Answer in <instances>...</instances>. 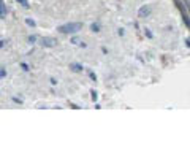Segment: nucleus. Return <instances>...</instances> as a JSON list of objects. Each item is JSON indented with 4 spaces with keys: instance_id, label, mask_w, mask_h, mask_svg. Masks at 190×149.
Wrapping results in <instances>:
<instances>
[{
    "instance_id": "nucleus-1",
    "label": "nucleus",
    "mask_w": 190,
    "mask_h": 149,
    "mask_svg": "<svg viewBox=\"0 0 190 149\" xmlns=\"http://www.w3.org/2000/svg\"><path fill=\"white\" fill-rule=\"evenodd\" d=\"M82 29V24L81 22H68V24H63L59 27V32L60 34H76Z\"/></svg>"
},
{
    "instance_id": "nucleus-2",
    "label": "nucleus",
    "mask_w": 190,
    "mask_h": 149,
    "mask_svg": "<svg viewBox=\"0 0 190 149\" xmlns=\"http://www.w3.org/2000/svg\"><path fill=\"white\" fill-rule=\"evenodd\" d=\"M41 45L46 46V48H52V46L55 45V40L51 38V37H44V38L41 40Z\"/></svg>"
},
{
    "instance_id": "nucleus-3",
    "label": "nucleus",
    "mask_w": 190,
    "mask_h": 149,
    "mask_svg": "<svg viewBox=\"0 0 190 149\" xmlns=\"http://www.w3.org/2000/svg\"><path fill=\"white\" fill-rule=\"evenodd\" d=\"M149 13H151V8L144 5V7H143L140 11H138V16H140V18H146L147 15H149Z\"/></svg>"
},
{
    "instance_id": "nucleus-4",
    "label": "nucleus",
    "mask_w": 190,
    "mask_h": 149,
    "mask_svg": "<svg viewBox=\"0 0 190 149\" xmlns=\"http://www.w3.org/2000/svg\"><path fill=\"white\" fill-rule=\"evenodd\" d=\"M7 15V8H5V3L3 0H0V16H5Z\"/></svg>"
},
{
    "instance_id": "nucleus-5",
    "label": "nucleus",
    "mask_w": 190,
    "mask_h": 149,
    "mask_svg": "<svg viewBox=\"0 0 190 149\" xmlns=\"http://www.w3.org/2000/svg\"><path fill=\"white\" fill-rule=\"evenodd\" d=\"M70 68H73L75 72H81V70H82V67H81V65H78V64H71Z\"/></svg>"
},
{
    "instance_id": "nucleus-6",
    "label": "nucleus",
    "mask_w": 190,
    "mask_h": 149,
    "mask_svg": "<svg viewBox=\"0 0 190 149\" xmlns=\"http://www.w3.org/2000/svg\"><path fill=\"white\" fill-rule=\"evenodd\" d=\"M17 2L21 3L22 7H25V8H29V2H27V0H17Z\"/></svg>"
},
{
    "instance_id": "nucleus-7",
    "label": "nucleus",
    "mask_w": 190,
    "mask_h": 149,
    "mask_svg": "<svg viewBox=\"0 0 190 149\" xmlns=\"http://www.w3.org/2000/svg\"><path fill=\"white\" fill-rule=\"evenodd\" d=\"M94 32H98V24H92V27H90Z\"/></svg>"
},
{
    "instance_id": "nucleus-8",
    "label": "nucleus",
    "mask_w": 190,
    "mask_h": 149,
    "mask_svg": "<svg viewBox=\"0 0 190 149\" xmlns=\"http://www.w3.org/2000/svg\"><path fill=\"white\" fill-rule=\"evenodd\" d=\"M25 22H27V24H29V26H32V27L35 26V21H32V19H25Z\"/></svg>"
},
{
    "instance_id": "nucleus-9",
    "label": "nucleus",
    "mask_w": 190,
    "mask_h": 149,
    "mask_svg": "<svg viewBox=\"0 0 190 149\" xmlns=\"http://www.w3.org/2000/svg\"><path fill=\"white\" fill-rule=\"evenodd\" d=\"M90 94H92V100H94V102H95V100H97V92H95V91H92V92H90Z\"/></svg>"
},
{
    "instance_id": "nucleus-10",
    "label": "nucleus",
    "mask_w": 190,
    "mask_h": 149,
    "mask_svg": "<svg viewBox=\"0 0 190 149\" xmlns=\"http://www.w3.org/2000/svg\"><path fill=\"white\" fill-rule=\"evenodd\" d=\"M35 40H36V37H29V41H30V43H33Z\"/></svg>"
},
{
    "instance_id": "nucleus-11",
    "label": "nucleus",
    "mask_w": 190,
    "mask_h": 149,
    "mask_svg": "<svg viewBox=\"0 0 190 149\" xmlns=\"http://www.w3.org/2000/svg\"><path fill=\"white\" fill-rule=\"evenodd\" d=\"M2 46H3V43H2V41H0V48H2Z\"/></svg>"
}]
</instances>
